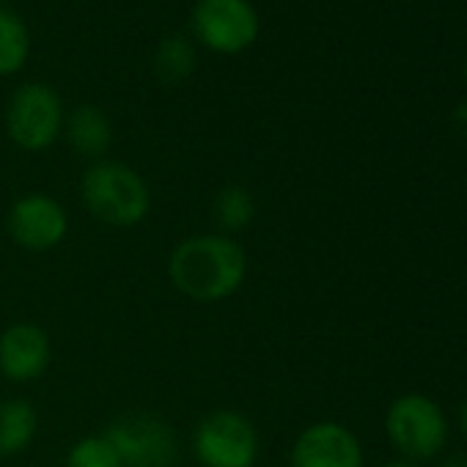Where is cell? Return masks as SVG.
I'll return each instance as SVG.
<instances>
[{"instance_id": "obj_1", "label": "cell", "mask_w": 467, "mask_h": 467, "mask_svg": "<svg viewBox=\"0 0 467 467\" xmlns=\"http://www.w3.org/2000/svg\"><path fill=\"white\" fill-rule=\"evenodd\" d=\"M248 278L245 248L220 231L190 234L173 245L168 256L171 286L201 306H214L234 297Z\"/></svg>"}, {"instance_id": "obj_16", "label": "cell", "mask_w": 467, "mask_h": 467, "mask_svg": "<svg viewBox=\"0 0 467 467\" xmlns=\"http://www.w3.org/2000/svg\"><path fill=\"white\" fill-rule=\"evenodd\" d=\"M64 467H124V464L105 434H86L69 448Z\"/></svg>"}, {"instance_id": "obj_18", "label": "cell", "mask_w": 467, "mask_h": 467, "mask_svg": "<svg viewBox=\"0 0 467 467\" xmlns=\"http://www.w3.org/2000/svg\"><path fill=\"white\" fill-rule=\"evenodd\" d=\"M440 467H467V453H453V456H448Z\"/></svg>"}, {"instance_id": "obj_21", "label": "cell", "mask_w": 467, "mask_h": 467, "mask_svg": "<svg viewBox=\"0 0 467 467\" xmlns=\"http://www.w3.org/2000/svg\"><path fill=\"white\" fill-rule=\"evenodd\" d=\"M464 78H467V64H464Z\"/></svg>"}, {"instance_id": "obj_11", "label": "cell", "mask_w": 467, "mask_h": 467, "mask_svg": "<svg viewBox=\"0 0 467 467\" xmlns=\"http://www.w3.org/2000/svg\"><path fill=\"white\" fill-rule=\"evenodd\" d=\"M64 132L69 146L88 162L105 160L113 146V121L97 105H78L67 119Z\"/></svg>"}, {"instance_id": "obj_5", "label": "cell", "mask_w": 467, "mask_h": 467, "mask_svg": "<svg viewBox=\"0 0 467 467\" xmlns=\"http://www.w3.org/2000/svg\"><path fill=\"white\" fill-rule=\"evenodd\" d=\"M124 467H176L179 440L173 426L146 410L121 412L102 431Z\"/></svg>"}, {"instance_id": "obj_9", "label": "cell", "mask_w": 467, "mask_h": 467, "mask_svg": "<svg viewBox=\"0 0 467 467\" xmlns=\"http://www.w3.org/2000/svg\"><path fill=\"white\" fill-rule=\"evenodd\" d=\"M53 363L50 333L36 322H15L0 333V374L15 385L45 377Z\"/></svg>"}, {"instance_id": "obj_10", "label": "cell", "mask_w": 467, "mask_h": 467, "mask_svg": "<svg viewBox=\"0 0 467 467\" xmlns=\"http://www.w3.org/2000/svg\"><path fill=\"white\" fill-rule=\"evenodd\" d=\"M289 462L292 467H363V448L344 423L317 420L297 434Z\"/></svg>"}, {"instance_id": "obj_12", "label": "cell", "mask_w": 467, "mask_h": 467, "mask_svg": "<svg viewBox=\"0 0 467 467\" xmlns=\"http://www.w3.org/2000/svg\"><path fill=\"white\" fill-rule=\"evenodd\" d=\"M39 434V412L28 399L0 401V459H12L34 445Z\"/></svg>"}, {"instance_id": "obj_2", "label": "cell", "mask_w": 467, "mask_h": 467, "mask_svg": "<svg viewBox=\"0 0 467 467\" xmlns=\"http://www.w3.org/2000/svg\"><path fill=\"white\" fill-rule=\"evenodd\" d=\"M80 198L86 212L108 228H135L151 212L146 179L132 165L108 157L83 171Z\"/></svg>"}, {"instance_id": "obj_13", "label": "cell", "mask_w": 467, "mask_h": 467, "mask_svg": "<svg viewBox=\"0 0 467 467\" xmlns=\"http://www.w3.org/2000/svg\"><path fill=\"white\" fill-rule=\"evenodd\" d=\"M212 220H214L217 231L228 234V237H234V234H240V231H248L251 223L256 220L254 192L243 184H225L212 198Z\"/></svg>"}, {"instance_id": "obj_19", "label": "cell", "mask_w": 467, "mask_h": 467, "mask_svg": "<svg viewBox=\"0 0 467 467\" xmlns=\"http://www.w3.org/2000/svg\"><path fill=\"white\" fill-rule=\"evenodd\" d=\"M382 467H418V464H412V462H388V464H382Z\"/></svg>"}, {"instance_id": "obj_6", "label": "cell", "mask_w": 467, "mask_h": 467, "mask_svg": "<svg viewBox=\"0 0 467 467\" xmlns=\"http://www.w3.org/2000/svg\"><path fill=\"white\" fill-rule=\"evenodd\" d=\"M259 28L251 0H195L190 12L192 36L217 56L245 53L256 42Z\"/></svg>"}, {"instance_id": "obj_17", "label": "cell", "mask_w": 467, "mask_h": 467, "mask_svg": "<svg viewBox=\"0 0 467 467\" xmlns=\"http://www.w3.org/2000/svg\"><path fill=\"white\" fill-rule=\"evenodd\" d=\"M451 119H453V127L467 138V99H462V102L453 108V116H451Z\"/></svg>"}, {"instance_id": "obj_3", "label": "cell", "mask_w": 467, "mask_h": 467, "mask_svg": "<svg viewBox=\"0 0 467 467\" xmlns=\"http://www.w3.org/2000/svg\"><path fill=\"white\" fill-rule=\"evenodd\" d=\"M198 467H256L259 429L240 410H212L192 429Z\"/></svg>"}, {"instance_id": "obj_14", "label": "cell", "mask_w": 467, "mask_h": 467, "mask_svg": "<svg viewBox=\"0 0 467 467\" xmlns=\"http://www.w3.org/2000/svg\"><path fill=\"white\" fill-rule=\"evenodd\" d=\"M198 67V53L192 47V42L182 34H171L165 36L151 58V69L154 78L165 86H179L184 80H190V75Z\"/></svg>"}, {"instance_id": "obj_8", "label": "cell", "mask_w": 467, "mask_h": 467, "mask_svg": "<svg viewBox=\"0 0 467 467\" xmlns=\"http://www.w3.org/2000/svg\"><path fill=\"white\" fill-rule=\"evenodd\" d=\"M6 234L28 254H50L69 234L64 203L47 192H26L6 212Z\"/></svg>"}, {"instance_id": "obj_20", "label": "cell", "mask_w": 467, "mask_h": 467, "mask_svg": "<svg viewBox=\"0 0 467 467\" xmlns=\"http://www.w3.org/2000/svg\"><path fill=\"white\" fill-rule=\"evenodd\" d=\"M462 429H464V434H467V401H464V407H462Z\"/></svg>"}, {"instance_id": "obj_4", "label": "cell", "mask_w": 467, "mask_h": 467, "mask_svg": "<svg viewBox=\"0 0 467 467\" xmlns=\"http://www.w3.org/2000/svg\"><path fill=\"white\" fill-rule=\"evenodd\" d=\"M67 124L64 99L47 83H23L6 105V135L23 151L50 149Z\"/></svg>"}, {"instance_id": "obj_15", "label": "cell", "mask_w": 467, "mask_h": 467, "mask_svg": "<svg viewBox=\"0 0 467 467\" xmlns=\"http://www.w3.org/2000/svg\"><path fill=\"white\" fill-rule=\"evenodd\" d=\"M31 58V31L26 20L9 9L0 6V78L17 75Z\"/></svg>"}, {"instance_id": "obj_7", "label": "cell", "mask_w": 467, "mask_h": 467, "mask_svg": "<svg viewBox=\"0 0 467 467\" xmlns=\"http://www.w3.org/2000/svg\"><path fill=\"white\" fill-rule=\"evenodd\" d=\"M388 437L399 453L407 456V462L431 459L440 453L448 437V420L437 401L420 393L399 396L385 418Z\"/></svg>"}]
</instances>
